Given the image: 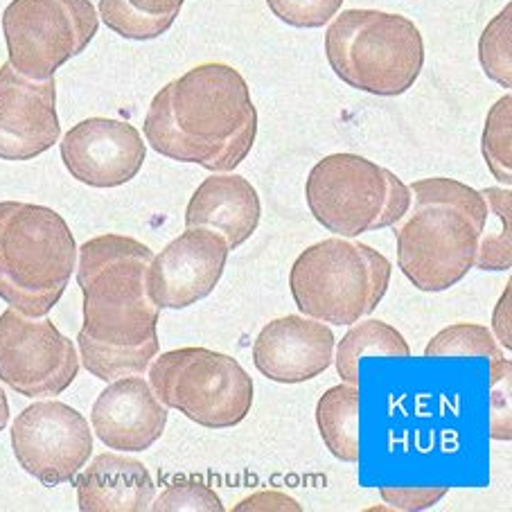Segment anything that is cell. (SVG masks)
Listing matches in <instances>:
<instances>
[{
  "instance_id": "484cf974",
  "label": "cell",
  "mask_w": 512,
  "mask_h": 512,
  "mask_svg": "<svg viewBox=\"0 0 512 512\" xmlns=\"http://www.w3.org/2000/svg\"><path fill=\"white\" fill-rule=\"evenodd\" d=\"M490 436L512 440V364L508 357L490 361Z\"/></svg>"
},
{
  "instance_id": "52a82bcc",
  "label": "cell",
  "mask_w": 512,
  "mask_h": 512,
  "mask_svg": "<svg viewBox=\"0 0 512 512\" xmlns=\"http://www.w3.org/2000/svg\"><path fill=\"white\" fill-rule=\"evenodd\" d=\"M305 201L325 231L355 240L400 222L411 208V188L364 156L330 154L307 176Z\"/></svg>"
},
{
  "instance_id": "f546056e",
  "label": "cell",
  "mask_w": 512,
  "mask_h": 512,
  "mask_svg": "<svg viewBox=\"0 0 512 512\" xmlns=\"http://www.w3.org/2000/svg\"><path fill=\"white\" fill-rule=\"evenodd\" d=\"M244 510H294V512H300L303 508L298 506L296 499L287 497V494L258 492V494H253V497L244 499L240 506H235V512H244Z\"/></svg>"
},
{
  "instance_id": "9a60e30c",
  "label": "cell",
  "mask_w": 512,
  "mask_h": 512,
  "mask_svg": "<svg viewBox=\"0 0 512 512\" xmlns=\"http://www.w3.org/2000/svg\"><path fill=\"white\" fill-rule=\"evenodd\" d=\"M334 346L328 325L289 314L264 325L253 343V364L271 382L303 384L332 366Z\"/></svg>"
},
{
  "instance_id": "30bf717a",
  "label": "cell",
  "mask_w": 512,
  "mask_h": 512,
  "mask_svg": "<svg viewBox=\"0 0 512 512\" xmlns=\"http://www.w3.org/2000/svg\"><path fill=\"white\" fill-rule=\"evenodd\" d=\"M75 343L46 316L30 319L14 307L0 314V379L25 397H55L75 382Z\"/></svg>"
},
{
  "instance_id": "e0dca14e",
  "label": "cell",
  "mask_w": 512,
  "mask_h": 512,
  "mask_svg": "<svg viewBox=\"0 0 512 512\" xmlns=\"http://www.w3.org/2000/svg\"><path fill=\"white\" fill-rule=\"evenodd\" d=\"M262 217L260 194L240 174L215 172L203 181L185 208V228H208L240 249L258 231Z\"/></svg>"
},
{
  "instance_id": "f1b7e54d",
  "label": "cell",
  "mask_w": 512,
  "mask_h": 512,
  "mask_svg": "<svg viewBox=\"0 0 512 512\" xmlns=\"http://www.w3.org/2000/svg\"><path fill=\"white\" fill-rule=\"evenodd\" d=\"M447 492L449 485H382L379 488L386 506L402 512L434 508Z\"/></svg>"
},
{
  "instance_id": "3957f363",
  "label": "cell",
  "mask_w": 512,
  "mask_h": 512,
  "mask_svg": "<svg viewBox=\"0 0 512 512\" xmlns=\"http://www.w3.org/2000/svg\"><path fill=\"white\" fill-rule=\"evenodd\" d=\"M409 188L411 208L395 224L397 264L413 287L440 294L474 269L488 203L479 190L445 176Z\"/></svg>"
},
{
  "instance_id": "6da1fadb",
  "label": "cell",
  "mask_w": 512,
  "mask_h": 512,
  "mask_svg": "<svg viewBox=\"0 0 512 512\" xmlns=\"http://www.w3.org/2000/svg\"><path fill=\"white\" fill-rule=\"evenodd\" d=\"M152 258L147 244L116 233L93 237L77 249V285L84 294L79 359L102 382L143 375L161 350V307L147 287Z\"/></svg>"
},
{
  "instance_id": "8fae6325",
  "label": "cell",
  "mask_w": 512,
  "mask_h": 512,
  "mask_svg": "<svg viewBox=\"0 0 512 512\" xmlns=\"http://www.w3.org/2000/svg\"><path fill=\"white\" fill-rule=\"evenodd\" d=\"M19 465L39 483H70L93 454V431L82 413L55 400L30 404L12 425Z\"/></svg>"
},
{
  "instance_id": "7402d4cb",
  "label": "cell",
  "mask_w": 512,
  "mask_h": 512,
  "mask_svg": "<svg viewBox=\"0 0 512 512\" xmlns=\"http://www.w3.org/2000/svg\"><path fill=\"white\" fill-rule=\"evenodd\" d=\"M481 194L488 203V219L474 267L481 271H508L512 264V192L510 188H485Z\"/></svg>"
},
{
  "instance_id": "5bb4252c",
  "label": "cell",
  "mask_w": 512,
  "mask_h": 512,
  "mask_svg": "<svg viewBox=\"0 0 512 512\" xmlns=\"http://www.w3.org/2000/svg\"><path fill=\"white\" fill-rule=\"evenodd\" d=\"M147 147L129 122L88 118L61 140V161L79 183L91 188H118L136 179Z\"/></svg>"
},
{
  "instance_id": "8992f818",
  "label": "cell",
  "mask_w": 512,
  "mask_h": 512,
  "mask_svg": "<svg viewBox=\"0 0 512 512\" xmlns=\"http://www.w3.org/2000/svg\"><path fill=\"white\" fill-rule=\"evenodd\" d=\"M391 273V262L373 246L334 235L298 255L289 271V289L303 316L352 325L377 310Z\"/></svg>"
},
{
  "instance_id": "4fadbf2b",
  "label": "cell",
  "mask_w": 512,
  "mask_h": 512,
  "mask_svg": "<svg viewBox=\"0 0 512 512\" xmlns=\"http://www.w3.org/2000/svg\"><path fill=\"white\" fill-rule=\"evenodd\" d=\"M55 77L30 79L7 61L0 68V158L32 161L57 143Z\"/></svg>"
},
{
  "instance_id": "cb8c5ba5",
  "label": "cell",
  "mask_w": 512,
  "mask_h": 512,
  "mask_svg": "<svg viewBox=\"0 0 512 512\" xmlns=\"http://www.w3.org/2000/svg\"><path fill=\"white\" fill-rule=\"evenodd\" d=\"M512 97L503 95L501 100L490 109L485 118L483 129V158L488 163V170L494 179L503 183V188H510L512 172H510V116H512Z\"/></svg>"
},
{
  "instance_id": "7c38bea8",
  "label": "cell",
  "mask_w": 512,
  "mask_h": 512,
  "mask_svg": "<svg viewBox=\"0 0 512 512\" xmlns=\"http://www.w3.org/2000/svg\"><path fill=\"white\" fill-rule=\"evenodd\" d=\"M226 240L208 228H188L154 255L147 269L149 296L161 310H185L213 294L228 262Z\"/></svg>"
},
{
  "instance_id": "5b68a950",
  "label": "cell",
  "mask_w": 512,
  "mask_h": 512,
  "mask_svg": "<svg viewBox=\"0 0 512 512\" xmlns=\"http://www.w3.org/2000/svg\"><path fill=\"white\" fill-rule=\"evenodd\" d=\"M325 55L341 82L361 93L395 97L418 82L425 41L402 14L346 10L325 32Z\"/></svg>"
},
{
  "instance_id": "4dcf8cb0",
  "label": "cell",
  "mask_w": 512,
  "mask_h": 512,
  "mask_svg": "<svg viewBox=\"0 0 512 512\" xmlns=\"http://www.w3.org/2000/svg\"><path fill=\"white\" fill-rule=\"evenodd\" d=\"M510 282L506 285V291H503V296L499 298L497 303V310H494L492 316V330H494V339H497L499 346L503 350H510L512 348V337H510Z\"/></svg>"
},
{
  "instance_id": "2e32d148",
  "label": "cell",
  "mask_w": 512,
  "mask_h": 512,
  "mask_svg": "<svg viewBox=\"0 0 512 512\" xmlns=\"http://www.w3.org/2000/svg\"><path fill=\"white\" fill-rule=\"evenodd\" d=\"M167 406L158 400L147 379L118 377L97 395L91 411L95 436L118 452H145L167 427Z\"/></svg>"
},
{
  "instance_id": "603a6c76",
  "label": "cell",
  "mask_w": 512,
  "mask_h": 512,
  "mask_svg": "<svg viewBox=\"0 0 512 512\" xmlns=\"http://www.w3.org/2000/svg\"><path fill=\"white\" fill-rule=\"evenodd\" d=\"M425 357H485L499 361L503 359V348L485 325L456 323L440 330L427 343Z\"/></svg>"
},
{
  "instance_id": "1f68e13d",
  "label": "cell",
  "mask_w": 512,
  "mask_h": 512,
  "mask_svg": "<svg viewBox=\"0 0 512 512\" xmlns=\"http://www.w3.org/2000/svg\"><path fill=\"white\" fill-rule=\"evenodd\" d=\"M7 422H10V402H7L3 388H0V431L7 427Z\"/></svg>"
},
{
  "instance_id": "d6986e66",
  "label": "cell",
  "mask_w": 512,
  "mask_h": 512,
  "mask_svg": "<svg viewBox=\"0 0 512 512\" xmlns=\"http://www.w3.org/2000/svg\"><path fill=\"white\" fill-rule=\"evenodd\" d=\"M316 425L325 447L343 463L361 461V388L339 384L316 402Z\"/></svg>"
},
{
  "instance_id": "ac0fdd59",
  "label": "cell",
  "mask_w": 512,
  "mask_h": 512,
  "mask_svg": "<svg viewBox=\"0 0 512 512\" xmlns=\"http://www.w3.org/2000/svg\"><path fill=\"white\" fill-rule=\"evenodd\" d=\"M73 481L82 512H145L156 499V485L147 467L122 454L95 456Z\"/></svg>"
},
{
  "instance_id": "ffe728a7",
  "label": "cell",
  "mask_w": 512,
  "mask_h": 512,
  "mask_svg": "<svg viewBox=\"0 0 512 512\" xmlns=\"http://www.w3.org/2000/svg\"><path fill=\"white\" fill-rule=\"evenodd\" d=\"M368 355L409 359L411 348L402 332L384 321L352 323L339 346H334V366H337L341 382L359 386V364Z\"/></svg>"
},
{
  "instance_id": "83f0119b",
  "label": "cell",
  "mask_w": 512,
  "mask_h": 512,
  "mask_svg": "<svg viewBox=\"0 0 512 512\" xmlns=\"http://www.w3.org/2000/svg\"><path fill=\"white\" fill-rule=\"evenodd\" d=\"M156 512H176V510H194V512H222L224 503L217 497L215 490L197 481L172 483L161 497L152 501Z\"/></svg>"
},
{
  "instance_id": "9c48e42d",
  "label": "cell",
  "mask_w": 512,
  "mask_h": 512,
  "mask_svg": "<svg viewBox=\"0 0 512 512\" xmlns=\"http://www.w3.org/2000/svg\"><path fill=\"white\" fill-rule=\"evenodd\" d=\"M97 28L100 16L91 0H12L3 14L10 64L39 82L82 55Z\"/></svg>"
},
{
  "instance_id": "ba28073f",
  "label": "cell",
  "mask_w": 512,
  "mask_h": 512,
  "mask_svg": "<svg viewBox=\"0 0 512 512\" xmlns=\"http://www.w3.org/2000/svg\"><path fill=\"white\" fill-rule=\"evenodd\" d=\"M149 386L167 409L206 429H231L253 406V379L242 364L208 348H176L149 364Z\"/></svg>"
},
{
  "instance_id": "4316f807",
  "label": "cell",
  "mask_w": 512,
  "mask_h": 512,
  "mask_svg": "<svg viewBox=\"0 0 512 512\" xmlns=\"http://www.w3.org/2000/svg\"><path fill=\"white\" fill-rule=\"evenodd\" d=\"M271 14L291 28H323L339 14L343 0H267Z\"/></svg>"
},
{
  "instance_id": "d4e9b609",
  "label": "cell",
  "mask_w": 512,
  "mask_h": 512,
  "mask_svg": "<svg viewBox=\"0 0 512 512\" xmlns=\"http://www.w3.org/2000/svg\"><path fill=\"white\" fill-rule=\"evenodd\" d=\"M510 14L512 7L506 5L499 16H494L488 28L483 30L479 41V61L492 82L510 88L512 68H510Z\"/></svg>"
},
{
  "instance_id": "277c9868",
  "label": "cell",
  "mask_w": 512,
  "mask_h": 512,
  "mask_svg": "<svg viewBox=\"0 0 512 512\" xmlns=\"http://www.w3.org/2000/svg\"><path fill=\"white\" fill-rule=\"evenodd\" d=\"M77 244L57 210L0 201V298L30 319L52 312L73 278Z\"/></svg>"
},
{
  "instance_id": "44dd1931",
  "label": "cell",
  "mask_w": 512,
  "mask_h": 512,
  "mask_svg": "<svg viewBox=\"0 0 512 512\" xmlns=\"http://www.w3.org/2000/svg\"><path fill=\"white\" fill-rule=\"evenodd\" d=\"M185 0H100V16L122 39L152 41L172 28Z\"/></svg>"
},
{
  "instance_id": "7a4b0ae2",
  "label": "cell",
  "mask_w": 512,
  "mask_h": 512,
  "mask_svg": "<svg viewBox=\"0 0 512 512\" xmlns=\"http://www.w3.org/2000/svg\"><path fill=\"white\" fill-rule=\"evenodd\" d=\"M143 131L161 156L208 172H233L251 154L258 111L240 70L210 61L154 95Z\"/></svg>"
}]
</instances>
